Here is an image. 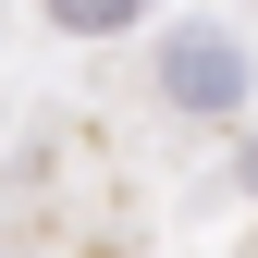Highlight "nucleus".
I'll use <instances>...</instances> for the list:
<instances>
[{
    "mask_svg": "<svg viewBox=\"0 0 258 258\" xmlns=\"http://www.w3.org/2000/svg\"><path fill=\"white\" fill-rule=\"evenodd\" d=\"M49 13H61V25H74V37H123V25H136V13H148V0H49Z\"/></svg>",
    "mask_w": 258,
    "mask_h": 258,
    "instance_id": "f03ea898",
    "label": "nucleus"
},
{
    "mask_svg": "<svg viewBox=\"0 0 258 258\" xmlns=\"http://www.w3.org/2000/svg\"><path fill=\"white\" fill-rule=\"evenodd\" d=\"M160 86H172L184 111H234V99H246V49L197 25V37H172V49H160Z\"/></svg>",
    "mask_w": 258,
    "mask_h": 258,
    "instance_id": "f257e3e1",
    "label": "nucleus"
}]
</instances>
